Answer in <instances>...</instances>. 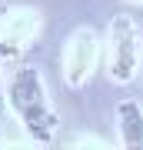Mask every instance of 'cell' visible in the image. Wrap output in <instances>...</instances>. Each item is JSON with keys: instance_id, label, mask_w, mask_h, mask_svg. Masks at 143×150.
Returning a JSON list of instances; mask_svg holds the SVG:
<instances>
[{"instance_id": "1", "label": "cell", "mask_w": 143, "mask_h": 150, "mask_svg": "<svg viewBox=\"0 0 143 150\" xmlns=\"http://www.w3.org/2000/svg\"><path fill=\"white\" fill-rule=\"evenodd\" d=\"M7 107L20 117L23 130L30 134L33 144H40V147L53 144L60 117L50 107L47 87H43V77L37 67H17L10 74V80H7Z\"/></svg>"}, {"instance_id": "2", "label": "cell", "mask_w": 143, "mask_h": 150, "mask_svg": "<svg viewBox=\"0 0 143 150\" xmlns=\"http://www.w3.org/2000/svg\"><path fill=\"white\" fill-rule=\"evenodd\" d=\"M100 60L113 83H130L143 64V27L130 13H117L100 40Z\"/></svg>"}, {"instance_id": "3", "label": "cell", "mask_w": 143, "mask_h": 150, "mask_svg": "<svg viewBox=\"0 0 143 150\" xmlns=\"http://www.w3.org/2000/svg\"><path fill=\"white\" fill-rule=\"evenodd\" d=\"M97 60H100V37L90 27L73 30L67 37V47H63V80H67V87H80L90 77Z\"/></svg>"}, {"instance_id": "4", "label": "cell", "mask_w": 143, "mask_h": 150, "mask_svg": "<svg viewBox=\"0 0 143 150\" xmlns=\"http://www.w3.org/2000/svg\"><path fill=\"white\" fill-rule=\"evenodd\" d=\"M117 130H120V147L127 150L143 147V107L133 97L117 100Z\"/></svg>"}, {"instance_id": "5", "label": "cell", "mask_w": 143, "mask_h": 150, "mask_svg": "<svg viewBox=\"0 0 143 150\" xmlns=\"http://www.w3.org/2000/svg\"><path fill=\"white\" fill-rule=\"evenodd\" d=\"M7 113V80H4V67H0V120Z\"/></svg>"}, {"instance_id": "6", "label": "cell", "mask_w": 143, "mask_h": 150, "mask_svg": "<svg viewBox=\"0 0 143 150\" xmlns=\"http://www.w3.org/2000/svg\"><path fill=\"white\" fill-rule=\"evenodd\" d=\"M140 4H143V0H140Z\"/></svg>"}]
</instances>
